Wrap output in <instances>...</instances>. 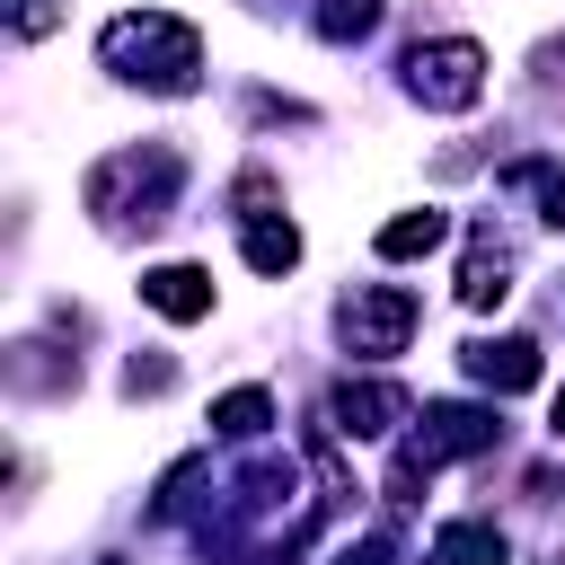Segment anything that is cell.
<instances>
[{
	"instance_id": "cell-22",
	"label": "cell",
	"mask_w": 565,
	"mask_h": 565,
	"mask_svg": "<svg viewBox=\"0 0 565 565\" xmlns=\"http://www.w3.org/2000/svg\"><path fill=\"white\" fill-rule=\"evenodd\" d=\"M547 424H556V441H565V388H556V406H547Z\"/></svg>"
},
{
	"instance_id": "cell-23",
	"label": "cell",
	"mask_w": 565,
	"mask_h": 565,
	"mask_svg": "<svg viewBox=\"0 0 565 565\" xmlns=\"http://www.w3.org/2000/svg\"><path fill=\"white\" fill-rule=\"evenodd\" d=\"M106 565H115V556H106Z\"/></svg>"
},
{
	"instance_id": "cell-11",
	"label": "cell",
	"mask_w": 565,
	"mask_h": 565,
	"mask_svg": "<svg viewBox=\"0 0 565 565\" xmlns=\"http://www.w3.org/2000/svg\"><path fill=\"white\" fill-rule=\"evenodd\" d=\"M79 380V362H62L53 344H9V388L18 397H44V388H71Z\"/></svg>"
},
{
	"instance_id": "cell-13",
	"label": "cell",
	"mask_w": 565,
	"mask_h": 565,
	"mask_svg": "<svg viewBox=\"0 0 565 565\" xmlns=\"http://www.w3.org/2000/svg\"><path fill=\"white\" fill-rule=\"evenodd\" d=\"M238 247H247V265H256V274H291V265H300V230H291V221H274V212H265V221H247V238H238Z\"/></svg>"
},
{
	"instance_id": "cell-3",
	"label": "cell",
	"mask_w": 565,
	"mask_h": 565,
	"mask_svg": "<svg viewBox=\"0 0 565 565\" xmlns=\"http://www.w3.org/2000/svg\"><path fill=\"white\" fill-rule=\"evenodd\" d=\"M406 88H415L433 115H468V106L486 97V44H468V35L415 44V53H406Z\"/></svg>"
},
{
	"instance_id": "cell-5",
	"label": "cell",
	"mask_w": 565,
	"mask_h": 565,
	"mask_svg": "<svg viewBox=\"0 0 565 565\" xmlns=\"http://www.w3.org/2000/svg\"><path fill=\"white\" fill-rule=\"evenodd\" d=\"M406 335H415V291H397V282H362V291L344 300V344H353L362 362L406 353Z\"/></svg>"
},
{
	"instance_id": "cell-12",
	"label": "cell",
	"mask_w": 565,
	"mask_h": 565,
	"mask_svg": "<svg viewBox=\"0 0 565 565\" xmlns=\"http://www.w3.org/2000/svg\"><path fill=\"white\" fill-rule=\"evenodd\" d=\"M424 565H503V530L494 521H450Z\"/></svg>"
},
{
	"instance_id": "cell-16",
	"label": "cell",
	"mask_w": 565,
	"mask_h": 565,
	"mask_svg": "<svg viewBox=\"0 0 565 565\" xmlns=\"http://www.w3.org/2000/svg\"><path fill=\"white\" fill-rule=\"evenodd\" d=\"M380 26V0H318V35L327 44H362Z\"/></svg>"
},
{
	"instance_id": "cell-2",
	"label": "cell",
	"mask_w": 565,
	"mask_h": 565,
	"mask_svg": "<svg viewBox=\"0 0 565 565\" xmlns=\"http://www.w3.org/2000/svg\"><path fill=\"white\" fill-rule=\"evenodd\" d=\"M177 185H185V159L168 150V141H141V150H115V159H97L88 168V212L106 221V230H159L168 221V203H177Z\"/></svg>"
},
{
	"instance_id": "cell-6",
	"label": "cell",
	"mask_w": 565,
	"mask_h": 565,
	"mask_svg": "<svg viewBox=\"0 0 565 565\" xmlns=\"http://www.w3.org/2000/svg\"><path fill=\"white\" fill-rule=\"evenodd\" d=\"M327 424L335 433H397V424H415V397L397 388V380H335V397H327Z\"/></svg>"
},
{
	"instance_id": "cell-1",
	"label": "cell",
	"mask_w": 565,
	"mask_h": 565,
	"mask_svg": "<svg viewBox=\"0 0 565 565\" xmlns=\"http://www.w3.org/2000/svg\"><path fill=\"white\" fill-rule=\"evenodd\" d=\"M97 62H106L115 79L150 88V97H185V88L203 79V35H194L177 9H124V18H106Z\"/></svg>"
},
{
	"instance_id": "cell-14",
	"label": "cell",
	"mask_w": 565,
	"mask_h": 565,
	"mask_svg": "<svg viewBox=\"0 0 565 565\" xmlns=\"http://www.w3.org/2000/svg\"><path fill=\"white\" fill-rule=\"evenodd\" d=\"M203 486H212V459H177V468L159 477V494H150V521H185V512L203 503Z\"/></svg>"
},
{
	"instance_id": "cell-17",
	"label": "cell",
	"mask_w": 565,
	"mask_h": 565,
	"mask_svg": "<svg viewBox=\"0 0 565 565\" xmlns=\"http://www.w3.org/2000/svg\"><path fill=\"white\" fill-rule=\"evenodd\" d=\"M168 380H177V362H168V353H132V362H124V397H159Z\"/></svg>"
},
{
	"instance_id": "cell-8",
	"label": "cell",
	"mask_w": 565,
	"mask_h": 565,
	"mask_svg": "<svg viewBox=\"0 0 565 565\" xmlns=\"http://www.w3.org/2000/svg\"><path fill=\"white\" fill-rule=\"evenodd\" d=\"M141 300H150L159 318L194 327V318H212V274H203V265H150V274H141Z\"/></svg>"
},
{
	"instance_id": "cell-20",
	"label": "cell",
	"mask_w": 565,
	"mask_h": 565,
	"mask_svg": "<svg viewBox=\"0 0 565 565\" xmlns=\"http://www.w3.org/2000/svg\"><path fill=\"white\" fill-rule=\"evenodd\" d=\"M539 221L565 230V168H539Z\"/></svg>"
},
{
	"instance_id": "cell-10",
	"label": "cell",
	"mask_w": 565,
	"mask_h": 565,
	"mask_svg": "<svg viewBox=\"0 0 565 565\" xmlns=\"http://www.w3.org/2000/svg\"><path fill=\"white\" fill-rule=\"evenodd\" d=\"M441 238H450V212H433V203H424V212H397V221H380V256H388V265H406V256H433Z\"/></svg>"
},
{
	"instance_id": "cell-18",
	"label": "cell",
	"mask_w": 565,
	"mask_h": 565,
	"mask_svg": "<svg viewBox=\"0 0 565 565\" xmlns=\"http://www.w3.org/2000/svg\"><path fill=\"white\" fill-rule=\"evenodd\" d=\"M9 26L35 44V35H53V26H62V0H9Z\"/></svg>"
},
{
	"instance_id": "cell-9",
	"label": "cell",
	"mask_w": 565,
	"mask_h": 565,
	"mask_svg": "<svg viewBox=\"0 0 565 565\" xmlns=\"http://www.w3.org/2000/svg\"><path fill=\"white\" fill-rule=\"evenodd\" d=\"M468 371L494 397H521V388H539V344L530 335H486V344H468Z\"/></svg>"
},
{
	"instance_id": "cell-7",
	"label": "cell",
	"mask_w": 565,
	"mask_h": 565,
	"mask_svg": "<svg viewBox=\"0 0 565 565\" xmlns=\"http://www.w3.org/2000/svg\"><path fill=\"white\" fill-rule=\"evenodd\" d=\"M459 300H468V309H503V300H512V247H503L494 230L468 238V256H459Z\"/></svg>"
},
{
	"instance_id": "cell-19",
	"label": "cell",
	"mask_w": 565,
	"mask_h": 565,
	"mask_svg": "<svg viewBox=\"0 0 565 565\" xmlns=\"http://www.w3.org/2000/svg\"><path fill=\"white\" fill-rule=\"evenodd\" d=\"M335 565H397V539L388 530H362L353 547H335Z\"/></svg>"
},
{
	"instance_id": "cell-21",
	"label": "cell",
	"mask_w": 565,
	"mask_h": 565,
	"mask_svg": "<svg viewBox=\"0 0 565 565\" xmlns=\"http://www.w3.org/2000/svg\"><path fill=\"white\" fill-rule=\"evenodd\" d=\"M539 71H547V79H556V71H565V44H547V53H539Z\"/></svg>"
},
{
	"instance_id": "cell-15",
	"label": "cell",
	"mask_w": 565,
	"mask_h": 565,
	"mask_svg": "<svg viewBox=\"0 0 565 565\" xmlns=\"http://www.w3.org/2000/svg\"><path fill=\"white\" fill-rule=\"evenodd\" d=\"M265 424H274V397H265V388H230V397L212 406V433H221V441H256Z\"/></svg>"
},
{
	"instance_id": "cell-4",
	"label": "cell",
	"mask_w": 565,
	"mask_h": 565,
	"mask_svg": "<svg viewBox=\"0 0 565 565\" xmlns=\"http://www.w3.org/2000/svg\"><path fill=\"white\" fill-rule=\"evenodd\" d=\"M494 406H459V397H441V406H424L415 415V433H406V450L397 459H415L424 477L441 468V459H477V450H494Z\"/></svg>"
}]
</instances>
